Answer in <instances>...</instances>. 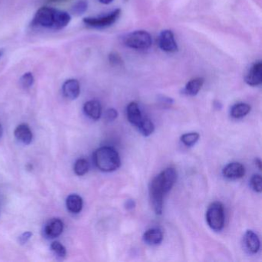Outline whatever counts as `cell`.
Segmentation results:
<instances>
[{"label":"cell","instance_id":"cell-1","mask_svg":"<svg viewBox=\"0 0 262 262\" xmlns=\"http://www.w3.org/2000/svg\"><path fill=\"white\" fill-rule=\"evenodd\" d=\"M71 19V16L67 12L50 7H42L36 12L32 25L49 30H61L70 24Z\"/></svg>","mask_w":262,"mask_h":262},{"label":"cell","instance_id":"cell-2","mask_svg":"<svg viewBox=\"0 0 262 262\" xmlns=\"http://www.w3.org/2000/svg\"><path fill=\"white\" fill-rule=\"evenodd\" d=\"M93 161L96 166L104 172L116 171L121 165L119 153L112 147L98 148L93 154Z\"/></svg>","mask_w":262,"mask_h":262},{"label":"cell","instance_id":"cell-3","mask_svg":"<svg viewBox=\"0 0 262 262\" xmlns=\"http://www.w3.org/2000/svg\"><path fill=\"white\" fill-rule=\"evenodd\" d=\"M125 47L136 50H148L152 45V38L145 30H137L127 34L123 38Z\"/></svg>","mask_w":262,"mask_h":262},{"label":"cell","instance_id":"cell-4","mask_svg":"<svg viewBox=\"0 0 262 262\" xmlns=\"http://www.w3.org/2000/svg\"><path fill=\"white\" fill-rule=\"evenodd\" d=\"M206 220L211 229L220 231L225 225V211L220 202H214L208 207L206 212Z\"/></svg>","mask_w":262,"mask_h":262},{"label":"cell","instance_id":"cell-5","mask_svg":"<svg viewBox=\"0 0 262 262\" xmlns=\"http://www.w3.org/2000/svg\"><path fill=\"white\" fill-rule=\"evenodd\" d=\"M121 13H122V10L120 9H116L104 16L84 18L83 23L85 26L90 28L102 30L113 26L119 19Z\"/></svg>","mask_w":262,"mask_h":262},{"label":"cell","instance_id":"cell-6","mask_svg":"<svg viewBox=\"0 0 262 262\" xmlns=\"http://www.w3.org/2000/svg\"><path fill=\"white\" fill-rule=\"evenodd\" d=\"M163 190L159 184L157 176L153 179L149 185V196L155 212L162 214L163 211V199L165 196Z\"/></svg>","mask_w":262,"mask_h":262},{"label":"cell","instance_id":"cell-7","mask_svg":"<svg viewBox=\"0 0 262 262\" xmlns=\"http://www.w3.org/2000/svg\"><path fill=\"white\" fill-rule=\"evenodd\" d=\"M159 47L162 51L168 53H176L179 50L172 31L165 30L161 32L159 37Z\"/></svg>","mask_w":262,"mask_h":262},{"label":"cell","instance_id":"cell-8","mask_svg":"<svg viewBox=\"0 0 262 262\" xmlns=\"http://www.w3.org/2000/svg\"><path fill=\"white\" fill-rule=\"evenodd\" d=\"M157 178L164 193L167 194L171 191L177 180V172L174 168H168L157 176Z\"/></svg>","mask_w":262,"mask_h":262},{"label":"cell","instance_id":"cell-9","mask_svg":"<svg viewBox=\"0 0 262 262\" xmlns=\"http://www.w3.org/2000/svg\"><path fill=\"white\" fill-rule=\"evenodd\" d=\"M245 81L250 86H258L262 82V62H254L245 77Z\"/></svg>","mask_w":262,"mask_h":262},{"label":"cell","instance_id":"cell-10","mask_svg":"<svg viewBox=\"0 0 262 262\" xmlns=\"http://www.w3.org/2000/svg\"><path fill=\"white\" fill-rule=\"evenodd\" d=\"M224 177L230 180H236L242 179L245 174V168L242 164L238 162H232L228 164L222 171Z\"/></svg>","mask_w":262,"mask_h":262},{"label":"cell","instance_id":"cell-11","mask_svg":"<svg viewBox=\"0 0 262 262\" xmlns=\"http://www.w3.org/2000/svg\"><path fill=\"white\" fill-rule=\"evenodd\" d=\"M64 224L59 219H53L47 222L44 228V234L48 238L53 239L59 237L63 231Z\"/></svg>","mask_w":262,"mask_h":262},{"label":"cell","instance_id":"cell-12","mask_svg":"<svg viewBox=\"0 0 262 262\" xmlns=\"http://www.w3.org/2000/svg\"><path fill=\"white\" fill-rule=\"evenodd\" d=\"M62 93L67 99L75 100L80 94V85L79 81L71 79L66 81L62 85Z\"/></svg>","mask_w":262,"mask_h":262},{"label":"cell","instance_id":"cell-13","mask_svg":"<svg viewBox=\"0 0 262 262\" xmlns=\"http://www.w3.org/2000/svg\"><path fill=\"white\" fill-rule=\"evenodd\" d=\"M244 245L248 252L256 254L260 249L258 236L253 231H247L244 236Z\"/></svg>","mask_w":262,"mask_h":262},{"label":"cell","instance_id":"cell-14","mask_svg":"<svg viewBox=\"0 0 262 262\" xmlns=\"http://www.w3.org/2000/svg\"><path fill=\"white\" fill-rule=\"evenodd\" d=\"M84 113L90 119L98 120L102 116V106L97 100H90L85 102L83 107Z\"/></svg>","mask_w":262,"mask_h":262},{"label":"cell","instance_id":"cell-15","mask_svg":"<svg viewBox=\"0 0 262 262\" xmlns=\"http://www.w3.org/2000/svg\"><path fill=\"white\" fill-rule=\"evenodd\" d=\"M126 113L127 117H128V120L129 121L130 123L137 128L144 118L141 113L139 105L136 102H131L128 104L127 106Z\"/></svg>","mask_w":262,"mask_h":262},{"label":"cell","instance_id":"cell-16","mask_svg":"<svg viewBox=\"0 0 262 262\" xmlns=\"http://www.w3.org/2000/svg\"><path fill=\"white\" fill-rule=\"evenodd\" d=\"M14 135L16 139L24 145H30L33 140V133L27 124H21L16 127Z\"/></svg>","mask_w":262,"mask_h":262},{"label":"cell","instance_id":"cell-17","mask_svg":"<svg viewBox=\"0 0 262 262\" xmlns=\"http://www.w3.org/2000/svg\"><path fill=\"white\" fill-rule=\"evenodd\" d=\"M143 240L148 245L155 246L160 245L163 241V233L159 228H151L145 231Z\"/></svg>","mask_w":262,"mask_h":262},{"label":"cell","instance_id":"cell-18","mask_svg":"<svg viewBox=\"0 0 262 262\" xmlns=\"http://www.w3.org/2000/svg\"><path fill=\"white\" fill-rule=\"evenodd\" d=\"M203 84V78H195V79H191L185 85V89L183 90V93L187 96H196L200 91Z\"/></svg>","mask_w":262,"mask_h":262},{"label":"cell","instance_id":"cell-19","mask_svg":"<svg viewBox=\"0 0 262 262\" xmlns=\"http://www.w3.org/2000/svg\"><path fill=\"white\" fill-rule=\"evenodd\" d=\"M67 206L70 212L78 214L82 211L83 206L82 198L78 194H71L67 198Z\"/></svg>","mask_w":262,"mask_h":262},{"label":"cell","instance_id":"cell-20","mask_svg":"<svg viewBox=\"0 0 262 262\" xmlns=\"http://www.w3.org/2000/svg\"><path fill=\"white\" fill-rule=\"evenodd\" d=\"M251 111V106L246 103H237L231 107L230 114L234 119H242Z\"/></svg>","mask_w":262,"mask_h":262},{"label":"cell","instance_id":"cell-21","mask_svg":"<svg viewBox=\"0 0 262 262\" xmlns=\"http://www.w3.org/2000/svg\"><path fill=\"white\" fill-rule=\"evenodd\" d=\"M137 128L142 136L147 137V136H151L154 133L155 125L149 119L144 117Z\"/></svg>","mask_w":262,"mask_h":262},{"label":"cell","instance_id":"cell-22","mask_svg":"<svg viewBox=\"0 0 262 262\" xmlns=\"http://www.w3.org/2000/svg\"><path fill=\"white\" fill-rule=\"evenodd\" d=\"M89 169H90V164L85 159H78L75 163L74 171L77 176H84L88 172Z\"/></svg>","mask_w":262,"mask_h":262},{"label":"cell","instance_id":"cell-23","mask_svg":"<svg viewBox=\"0 0 262 262\" xmlns=\"http://www.w3.org/2000/svg\"><path fill=\"white\" fill-rule=\"evenodd\" d=\"M51 251H53V254L59 260H62L67 256V249L60 242H53L51 245Z\"/></svg>","mask_w":262,"mask_h":262},{"label":"cell","instance_id":"cell-24","mask_svg":"<svg viewBox=\"0 0 262 262\" xmlns=\"http://www.w3.org/2000/svg\"><path fill=\"white\" fill-rule=\"evenodd\" d=\"M199 134L197 133H187L181 137V141L184 145L191 147L199 141Z\"/></svg>","mask_w":262,"mask_h":262},{"label":"cell","instance_id":"cell-25","mask_svg":"<svg viewBox=\"0 0 262 262\" xmlns=\"http://www.w3.org/2000/svg\"><path fill=\"white\" fill-rule=\"evenodd\" d=\"M88 10V2L86 0H80L73 6L72 12L77 16L84 14Z\"/></svg>","mask_w":262,"mask_h":262},{"label":"cell","instance_id":"cell-26","mask_svg":"<svg viewBox=\"0 0 262 262\" xmlns=\"http://www.w3.org/2000/svg\"><path fill=\"white\" fill-rule=\"evenodd\" d=\"M19 82H20L21 85L24 89H29L33 86L35 82L34 76H33V73H27L23 75Z\"/></svg>","mask_w":262,"mask_h":262},{"label":"cell","instance_id":"cell-27","mask_svg":"<svg viewBox=\"0 0 262 262\" xmlns=\"http://www.w3.org/2000/svg\"><path fill=\"white\" fill-rule=\"evenodd\" d=\"M251 188L255 192L260 193L262 191V179L260 174H254L250 181Z\"/></svg>","mask_w":262,"mask_h":262},{"label":"cell","instance_id":"cell-28","mask_svg":"<svg viewBox=\"0 0 262 262\" xmlns=\"http://www.w3.org/2000/svg\"><path fill=\"white\" fill-rule=\"evenodd\" d=\"M108 61H110V64L114 67H121L123 65V61L117 53H110L108 56Z\"/></svg>","mask_w":262,"mask_h":262},{"label":"cell","instance_id":"cell-29","mask_svg":"<svg viewBox=\"0 0 262 262\" xmlns=\"http://www.w3.org/2000/svg\"><path fill=\"white\" fill-rule=\"evenodd\" d=\"M159 102L160 105L164 107V108H168V107L172 105L174 101L171 98L168 97V96H161L159 97Z\"/></svg>","mask_w":262,"mask_h":262},{"label":"cell","instance_id":"cell-30","mask_svg":"<svg viewBox=\"0 0 262 262\" xmlns=\"http://www.w3.org/2000/svg\"><path fill=\"white\" fill-rule=\"evenodd\" d=\"M118 117V112L115 108H108L105 113V120L113 122Z\"/></svg>","mask_w":262,"mask_h":262},{"label":"cell","instance_id":"cell-31","mask_svg":"<svg viewBox=\"0 0 262 262\" xmlns=\"http://www.w3.org/2000/svg\"><path fill=\"white\" fill-rule=\"evenodd\" d=\"M32 236H33V233L30 232V231L24 232V234H21L19 237V243L20 245H25L31 238Z\"/></svg>","mask_w":262,"mask_h":262},{"label":"cell","instance_id":"cell-32","mask_svg":"<svg viewBox=\"0 0 262 262\" xmlns=\"http://www.w3.org/2000/svg\"><path fill=\"white\" fill-rule=\"evenodd\" d=\"M125 207L127 210L134 209L135 207H136V202L133 199H128L125 202Z\"/></svg>","mask_w":262,"mask_h":262},{"label":"cell","instance_id":"cell-33","mask_svg":"<svg viewBox=\"0 0 262 262\" xmlns=\"http://www.w3.org/2000/svg\"><path fill=\"white\" fill-rule=\"evenodd\" d=\"M101 4H105V5H108V4H112L114 0H98Z\"/></svg>","mask_w":262,"mask_h":262},{"label":"cell","instance_id":"cell-34","mask_svg":"<svg viewBox=\"0 0 262 262\" xmlns=\"http://www.w3.org/2000/svg\"><path fill=\"white\" fill-rule=\"evenodd\" d=\"M48 3H57L62 2V1H65V0H47Z\"/></svg>","mask_w":262,"mask_h":262},{"label":"cell","instance_id":"cell-35","mask_svg":"<svg viewBox=\"0 0 262 262\" xmlns=\"http://www.w3.org/2000/svg\"><path fill=\"white\" fill-rule=\"evenodd\" d=\"M4 55V50H0V59H2Z\"/></svg>","mask_w":262,"mask_h":262},{"label":"cell","instance_id":"cell-36","mask_svg":"<svg viewBox=\"0 0 262 262\" xmlns=\"http://www.w3.org/2000/svg\"><path fill=\"white\" fill-rule=\"evenodd\" d=\"M3 135V127L2 125H0V138Z\"/></svg>","mask_w":262,"mask_h":262}]
</instances>
